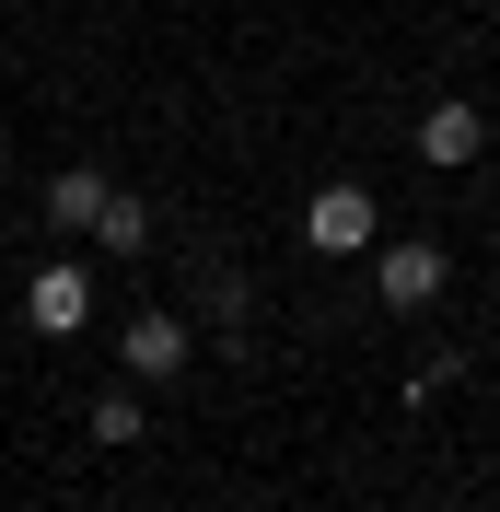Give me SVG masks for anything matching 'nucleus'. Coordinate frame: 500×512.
Segmentation results:
<instances>
[{
    "instance_id": "1a4fd4ad",
    "label": "nucleus",
    "mask_w": 500,
    "mask_h": 512,
    "mask_svg": "<svg viewBox=\"0 0 500 512\" xmlns=\"http://www.w3.org/2000/svg\"><path fill=\"white\" fill-rule=\"evenodd\" d=\"M245 303H256V291L221 268V280H210V326H221V338H245Z\"/></svg>"
},
{
    "instance_id": "7ed1b4c3",
    "label": "nucleus",
    "mask_w": 500,
    "mask_h": 512,
    "mask_svg": "<svg viewBox=\"0 0 500 512\" xmlns=\"http://www.w3.org/2000/svg\"><path fill=\"white\" fill-rule=\"evenodd\" d=\"M187 350H198V338H187V315H163V303H140V315L117 326L128 384H175V373H187Z\"/></svg>"
},
{
    "instance_id": "423d86ee",
    "label": "nucleus",
    "mask_w": 500,
    "mask_h": 512,
    "mask_svg": "<svg viewBox=\"0 0 500 512\" xmlns=\"http://www.w3.org/2000/svg\"><path fill=\"white\" fill-rule=\"evenodd\" d=\"M105 198H117V187H105L94 163H59V175H47V198H35V222H47V233H94Z\"/></svg>"
},
{
    "instance_id": "20e7f679",
    "label": "nucleus",
    "mask_w": 500,
    "mask_h": 512,
    "mask_svg": "<svg viewBox=\"0 0 500 512\" xmlns=\"http://www.w3.org/2000/svg\"><path fill=\"white\" fill-rule=\"evenodd\" d=\"M24 326H35V338H82V326H94V280H82L70 256L35 268V280H24Z\"/></svg>"
},
{
    "instance_id": "6e6552de",
    "label": "nucleus",
    "mask_w": 500,
    "mask_h": 512,
    "mask_svg": "<svg viewBox=\"0 0 500 512\" xmlns=\"http://www.w3.org/2000/svg\"><path fill=\"white\" fill-rule=\"evenodd\" d=\"M140 431H152V408H140L128 384H117V396H94V443H140Z\"/></svg>"
},
{
    "instance_id": "39448f33",
    "label": "nucleus",
    "mask_w": 500,
    "mask_h": 512,
    "mask_svg": "<svg viewBox=\"0 0 500 512\" xmlns=\"http://www.w3.org/2000/svg\"><path fill=\"white\" fill-rule=\"evenodd\" d=\"M477 152H489V117H477L466 94H454V105H431V117H419V163H442V175H466Z\"/></svg>"
},
{
    "instance_id": "0eeeda50",
    "label": "nucleus",
    "mask_w": 500,
    "mask_h": 512,
    "mask_svg": "<svg viewBox=\"0 0 500 512\" xmlns=\"http://www.w3.org/2000/svg\"><path fill=\"white\" fill-rule=\"evenodd\" d=\"M94 245L105 256H140V245H152V210H140V198H105V210H94Z\"/></svg>"
},
{
    "instance_id": "f03ea898",
    "label": "nucleus",
    "mask_w": 500,
    "mask_h": 512,
    "mask_svg": "<svg viewBox=\"0 0 500 512\" xmlns=\"http://www.w3.org/2000/svg\"><path fill=\"white\" fill-rule=\"evenodd\" d=\"M442 245L431 233H396V245H373V303H396V315H419V303H442Z\"/></svg>"
},
{
    "instance_id": "f257e3e1",
    "label": "nucleus",
    "mask_w": 500,
    "mask_h": 512,
    "mask_svg": "<svg viewBox=\"0 0 500 512\" xmlns=\"http://www.w3.org/2000/svg\"><path fill=\"white\" fill-rule=\"evenodd\" d=\"M303 245H314V256H373V245H384V210H373V187L326 175V187L303 198Z\"/></svg>"
}]
</instances>
